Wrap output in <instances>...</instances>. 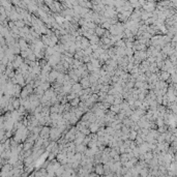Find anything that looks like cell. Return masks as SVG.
<instances>
[{"instance_id":"5b68a950","label":"cell","mask_w":177,"mask_h":177,"mask_svg":"<svg viewBox=\"0 0 177 177\" xmlns=\"http://www.w3.org/2000/svg\"><path fill=\"white\" fill-rule=\"evenodd\" d=\"M137 135H138L137 130L130 129V130H129V133H128V139H129V140H132V141H135V139H136Z\"/></svg>"},{"instance_id":"3957f363","label":"cell","mask_w":177,"mask_h":177,"mask_svg":"<svg viewBox=\"0 0 177 177\" xmlns=\"http://www.w3.org/2000/svg\"><path fill=\"white\" fill-rule=\"evenodd\" d=\"M94 171H95V174L96 175H103L104 174V166L103 164H96L95 165V168H94Z\"/></svg>"},{"instance_id":"6da1fadb","label":"cell","mask_w":177,"mask_h":177,"mask_svg":"<svg viewBox=\"0 0 177 177\" xmlns=\"http://www.w3.org/2000/svg\"><path fill=\"white\" fill-rule=\"evenodd\" d=\"M50 137V128L48 126H45L41 129V138L43 139H48Z\"/></svg>"},{"instance_id":"8992f818","label":"cell","mask_w":177,"mask_h":177,"mask_svg":"<svg viewBox=\"0 0 177 177\" xmlns=\"http://www.w3.org/2000/svg\"><path fill=\"white\" fill-rule=\"evenodd\" d=\"M70 102H71L70 105H71L72 107H77V106L79 105V103H80V98H79V97H75V98L71 99Z\"/></svg>"},{"instance_id":"7a4b0ae2","label":"cell","mask_w":177,"mask_h":177,"mask_svg":"<svg viewBox=\"0 0 177 177\" xmlns=\"http://www.w3.org/2000/svg\"><path fill=\"white\" fill-rule=\"evenodd\" d=\"M80 84H81V86H82V88L83 89H85V88H88V87H90V81H89V78L86 76V77H84V78H82V80H81V82H80Z\"/></svg>"},{"instance_id":"ba28073f","label":"cell","mask_w":177,"mask_h":177,"mask_svg":"<svg viewBox=\"0 0 177 177\" xmlns=\"http://www.w3.org/2000/svg\"><path fill=\"white\" fill-rule=\"evenodd\" d=\"M103 33H104V30H97V34L101 35V34H103Z\"/></svg>"},{"instance_id":"52a82bcc","label":"cell","mask_w":177,"mask_h":177,"mask_svg":"<svg viewBox=\"0 0 177 177\" xmlns=\"http://www.w3.org/2000/svg\"><path fill=\"white\" fill-rule=\"evenodd\" d=\"M110 111H112L113 113H118L119 111H120V106L119 105H112L111 107H110Z\"/></svg>"},{"instance_id":"277c9868","label":"cell","mask_w":177,"mask_h":177,"mask_svg":"<svg viewBox=\"0 0 177 177\" xmlns=\"http://www.w3.org/2000/svg\"><path fill=\"white\" fill-rule=\"evenodd\" d=\"M83 88H82V86H81V84L79 83H74V85H72V92H74V93H78V92H80L81 90H82Z\"/></svg>"}]
</instances>
